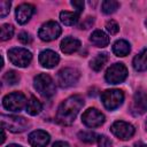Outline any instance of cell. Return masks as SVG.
Instances as JSON below:
<instances>
[{
    "instance_id": "obj_26",
    "label": "cell",
    "mask_w": 147,
    "mask_h": 147,
    "mask_svg": "<svg viewBox=\"0 0 147 147\" xmlns=\"http://www.w3.org/2000/svg\"><path fill=\"white\" fill-rule=\"evenodd\" d=\"M14 34V28L10 24H3L1 26V40H8Z\"/></svg>"
},
{
    "instance_id": "obj_36",
    "label": "cell",
    "mask_w": 147,
    "mask_h": 147,
    "mask_svg": "<svg viewBox=\"0 0 147 147\" xmlns=\"http://www.w3.org/2000/svg\"><path fill=\"white\" fill-rule=\"evenodd\" d=\"M146 129H147V119H146Z\"/></svg>"
},
{
    "instance_id": "obj_7",
    "label": "cell",
    "mask_w": 147,
    "mask_h": 147,
    "mask_svg": "<svg viewBox=\"0 0 147 147\" xmlns=\"http://www.w3.org/2000/svg\"><path fill=\"white\" fill-rule=\"evenodd\" d=\"M26 103V98L21 92H13L2 99V106L9 111H20Z\"/></svg>"
},
{
    "instance_id": "obj_35",
    "label": "cell",
    "mask_w": 147,
    "mask_h": 147,
    "mask_svg": "<svg viewBox=\"0 0 147 147\" xmlns=\"http://www.w3.org/2000/svg\"><path fill=\"white\" fill-rule=\"evenodd\" d=\"M7 147H22V146H20V145H16V144H10V145H8Z\"/></svg>"
},
{
    "instance_id": "obj_29",
    "label": "cell",
    "mask_w": 147,
    "mask_h": 147,
    "mask_svg": "<svg viewBox=\"0 0 147 147\" xmlns=\"http://www.w3.org/2000/svg\"><path fill=\"white\" fill-rule=\"evenodd\" d=\"M98 144H99V147H111L113 146L110 139L107 138L106 136H99L98 137Z\"/></svg>"
},
{
    "instance_id": "obj_5",
    "label": "cell",
    "mask_w": 147,
    "mask_h": 147,
    "mask_svg": "<svg viewBox=\"0 0 147 147\" xmlns=\"http://www.w3.org/2000/svg\"><path fill=\"white\" fill-rule=\"evenodd\" d=\"M124 100V94L121 90H107L101 94V101L108 110L118 108Z\"/></svg>"
},
{
    "instance_id": "obj_25",
    "label": "cell",
    "mask_w": 147,
    "mask_h": 147,
    "mask_svg": "<svg viewBox=\"0 0 147 147\" xmlns=\"http://www.w3.org/2000/svg\"><path fill=\"white\" fill-rule=\"evenodd\" d=\"M18 80H20V76L14 70H9L3 75V82L8 85H15Z\"/></svg>"
},
{
    "instance_id": "obj_4",
    "label": "cell",
    "mask_w": 147,
    "mask_h": 147,
    "mask_svg": "<svg viewBox=\"0 0 147 147\" xmlns=\"http://www.w3.org/2000/svg\"><path fill=\"white\" fill-rule=\"evenodd\" d=\"M8 57L14 65L20 67V68H24V67H28L30 64V62L32 60V54H31V52H29L25 48L15 47V48L9 49Z\"/></svg>"
},
{
    "instance_id": "obj_18",
    "label": "cell",
    "mask_w": 147,
    "mask_h": 147,
    "mask_svg": "<svg viewBox=\"0 0 147 147\" xmlns=\"http://www.w3.org/2000/svg\"><path fill=\"white\" fill-rule=\"evenodd\" d=\"M130 44L123 39L117 40L114 45H113V52L115 55L117 56H126L130 53Z\"/></svg>"
},
{
    "instance_id": "obj_16",
    "label": "cell",
    "mask_w": 147,
    "mask_h": 147,
    "mask_svg": "<svg viewBox=\"0 0 147 147\" xmlns=\"http://www.w3.org/2000/svg\"><path fill=\"white\" fill-rule=\"evenodd\" d=\"M80 47V41L72 37H67L61 41V51L65 54H71Z\"/></svg>"
},
{
    "instance_id": "obj_2",
    "label": "cell",
    "mask_w": 147,
    "mask_h": 147,
    "mask_svg": "<svg viewBox=\"0 0 147 147\" xmlns=\"http://www.w3.org/2000/svg\"><path fill=\"white\" fill-rule=\"evenodd\" d=\"M33 86L39 92V94L46 98H49L55 93V84L47 74H39L36 76L33 79Z\"/></svg>"
},
{
    "instance_id": "obj_20",
    "label": "cell",
    "mask_w": 147,
    "mask_h": 147,
    "mask_svg": "<svg viewBox=\"0 0 147 147\" xmlns=\"http://www.w3.org/2000/svg\"><path fill=\"white\" fill-rule=\"evenodd\" d=\"M25 109H26V113H28L29 115H31V116H36V115H38V114L41 111L42 106H41L40 101H39L37 98L31 96L30 100H29L28 103H26Z\"/></svg>"
},
{
    "instance_id": "obj_24",
    "label": "cell",
    "mask_w": 147,
    "mask_h": 147,
    "mask_svg": "<svg viewBox=\"0 0 147 147\" xmlns=\"http://www.w3.org/2000/svg\"><path fill=\"white\" fill-rule=\"evenodd\" d=\"M78 138L86 144H93L95 140H98L96 134L92 131H82L78 133Z\"/></svg>"
},
{
    "instance_id": "obj_33",
    "label": "cell",
    "mask_w": 147,
    "mask_h": 147,
    "mask_svg": "<svg viewBox=\"0 0 147 147\" xmlns=\"http://www.w3.org/2000/svg\"><path fill=\"white\" fill-rule=\"evenodd\" d=\"M53 147H69V144L65 141H56L53 144Z\"/></svg>"
},
{
    "instance_id": "obj_21",
    "label": "cell",
    "mask_w": 147,
    "mask_h": 147,
    "mask_svg": "<svg viewBox=\"0 0 147 147\" xmlns=\"http://www.w3.org/2000/svg\"><path fill=\"white\" fill-rule=\"evenodd\" d=\"M60 20L64 25H68V26L75 25L78 21V13H71V11L63 10L60 13Z\"/></svg>"
},
{
    "instance_id": "obj_6",
    "label": "cell",
    "mask_w": 147,
    "mask_h": 147,
    "mask_svg": "<svg viewBox=\"0 0 147 147\" xmlns=\"http://www.w3.org/2000/svg\"><path fill=\"white\" fill-rule=\"evenodd\" d=\"M127 77V69L123 63H115L108 68L105 78L109 84H119Z\"/></svg>"
},
{
    "instance_id": "obj_34",
    "label": "cell",
    "mask_w": 147,
    "mask_h": 147,
    "mask_svg": "<svg viewBox=\"0 0 147 147\" xmlns=\"http://www.w3.org/2000/svg\"><path fill=\"white\" fill-rule=\"evenodd\" d=\"M136 147H147V145L141 144V142H138V144H136Z\"/></svg>"
},
{
    "instance_id": "obj_22",
    "label": "cell",
    "mask_w": 147,
    "mask_h": 147,
    "mask_svg": "<svg viewBox=\"0 0 147 147\" xmlns=\"http://www.w3.org/2000/svg\"><path fill=\"white\" fill-rule=\"evenodd\" d=\"M107 61H108L107 54H106V53H101V54H98L96 56H94V57L91 60L90 65H91V68H92L93 70L99 71V70H101V69L103 68V65L107 63Z\"/></svg>"
},
{
    "instance_id": "obj_1",
    "label": "cell",
    "mask_w": 147,
    "mask_h": 147,
    "mask_svg": "<svg viewBox=\"0 0 147 147\" xmlns=\"http://www.w3.org/2000/svg\"><path fill=\"white\" fill-rule=\"evenodd\" d=\"M84 106V99L80 95H72L65 99L59 107L56 121L62 125H70L75 121L80 108Z\"/></svg>"
},
{
    "instance_id": "obj_3",
    "label": "cell",
    "mask_w": 147,
    "mask_h": 147,
    "mask_svg": "<svg viewBox=\"0 0 147 147\" xmlns=\"http://www.w3.org/2000/svg\"><path fill=\"white\" fill-rule=\"evenodd\" d=\"M1 122L3 129H7L10 132L20 133L25 131L29 127V122L24 117L21 116H9V115H2Z\"/></svg>"
},
{
    "instance_id": "obj_27",
    "label": "cell",
    "mask_w": 147,
    "mask_h": 147,
    "mask_svg": "<svg viewBox=\"0 0 147 147\" xmlns=\"http://www.w3.org/2000/svg\"><path fill=\"white\" fill-rule=\"evenodd\" d=\"M106 29H107V31H108L110 34H116V33L119 31L118 24H117L115 21H113V20H110V21H108V22L106 23Z\"/></svg>"
},
{
    "instance_id": "obj_12",
    "label": "cell",
    "mask_w": 147,
    "mask_h": 147,
    "mask_svg": "<svg viewBox=\"0 0 147 147\" xmlns=\"http://www.w3.org/2000/svg\"><path fill=\"white\" fill-rule=\"evenodd\" d=\"M132 110L136 115H141L147 111V92L139 90L134 93Z\"/></svg>"
},
{
    "instance_id": "obj_13",
    "label": "cell",
    "mask_w": 147,
    "mask_h": 147,
    "mask_svg": "<svg viewBox=\"0 0 147 147\" xmlns=\"http://www.w3.org/2000/svg\"><path fill=\"white\" fill-rule=\"evenodd\" d=\"M49 140V134L42 130H36L29 134V142L32 147H46Z\"/></svg>"
},
{
    "instance_id": "obj_31",
    "label": "cell",
    "mask_w": 147,
    "mask_h": 147,
    "mask_svg": "<svg viewBox=\"0 0 147 147\" xmlns=\"http://www.w3.org/2000/svg\"><path fill=\"white\" fill-rule=\"evenodd\" d=\"M71 5L76 8V13H82L83 9H84V1H80V0H74L71 1Z\"/></svg>"
},
{
    "instance_id": "obj_8",
    "label": "cell",
    "mask_w": 147,
    "mask_h": 147,
    "mask_svg": "<svg viewBox=\"0 0 147 147\" xmlns=\"http://www.w3.org/2000/svg\"><path fill=\"white\" fill-rule=\"evenodd\" d=\"M61 32L62 30L59 23L54 21H49L41 25V28L38 31V36L44 41H52V40H55L57 37H60Z\"/></svg>"
},
{
    "instance_id": "obj_23",
    "label": "cell",
    "mask_w": 147,
    "mask_h": 147,
    "mask_svg": "<svg viewBox=\"0 0 147 147\" xmlns=\"http://www.w3.org/2000/svg\"><path fill=\"white\" fill-rule=\"evenodd\" d=\"M119 7V3L115 0H105L101 3V9L105 14H113Z\"/></svg>"
},
{
    "instance_id": "obj_19",
    "label": "cell",
    "mask_w": 147,
    "mask_h": 147,
    "mask_svg": "<svg viewBox=\"0 0 147 147\" xmlns=\"http://www.w3.org/2000/svg\"><path fill=\"white\" fill-rule=\"evenodd\" d=\"M133 68L137 71L147 70V49H144L133 59Z\"/></svg>"
},
{
    "instance_id": "obj_37",
    "label": "cell",
    "mask_w": 147,
    "mask_h": 147,
    "mask_svg": "<svg viewBox=\"0 0 147 147\" xmlns=\"http://www.w3.org/2000/svg\"><path fill=\"white\" fill-rule=\"evenodd\" d=\"M146 25H147V20H146Z\"/></svg>"
},
{
    "instance_id": "obj_28",
    "label": "cell",
    "mask_w": 147,
    "mask_h": 147,
    "mask_svg": "<svg viewBox=\"0 0 147 147\" xmlns=\"http://www.w3.org/2000/svg\"><path fill=\"white\" fill-rule=\"evenodd\" d=\"M10 6H11V3L9 1H6V0L0 1V16L1 17H5L9 13Z\"/></svg>"
},
{
    "instance_id": "obj_14",
    "label": "cell",
    "mask_w": 147,
    "mask_h": 147,
    "mask_svg": "<svg viewBox=\"0 0 147 147\" xmlns=\"http://www.w3.org/2000/svg\"><path fill=\"white\" fill-rule=\"evenodd\" d=\"M59 61H60V57L54 51L46 49L39 54V63L44 68H47V69L54 68L55 65H57Z\"/></svg>"
},
{
    "instance_id": "obj_17",
    "label": "cell",
    "mask_w": 147,
    "mask_h": 147,
    "mask_svg": "<svg viewBox=\"0 0 147 147\" xmlns=\"http://www.w3.org/2000/svg\"><path fill=\"white\" fill-rule=\"evenodd\" d=\"M90 40L96 47H106L109 44V37L103 31H101V30H95L91 34Z\"/></svg>"
},
{
    "instance_id": "obj_15",
    "label": "cell",
    "mask_w": 147,
    "mask_h": 147,
    "mask_svg": "<svg viewBox=\"0 0 147 147\" xmlns=\"http://www.w3.org/2000/svg\"><path fill=\"white\" fill-rule=\"evenodd\" d=\"M34 13V7L30 3H22L16 8L15 15L18 24H25Z\"/></svg>"
},
{
    "instance_id": "obj_32",
    "label": "cell",
    "mask_w": 147,
    "mask_h": 147,
    "mask_svg": "<svg viewBox=\"0 0 147 147\" xmlns=\"http://www.w3.org/2000/svg\"><path fill=\"white\" fill-rule=\"evenodd\" d=\"M93 24V17H87L84 23L80 24V29H88Z\"/></svg>"
},
{
    "instance_id": "obj_11",
    "label": "cell",
    "mask_w": 147,
    "mask_h": 147,
    "mask_svg": "<svg viewBox=\"0 0 147 147\" xmlns=\"http://www.w3.org/2000/svg\"><path fill=\"white\" fill-rule=\"evenodd\" d=\"M110 130H111L113 134L115 137H117L118 139H121V140H127L134 134V127L131 124H129L126 122H123V121L115 122L111 125Z\"/></svg>"
},
{
    "instance_id": "obj_9",
    "label": "cell",
    "mask_w": 147,
    "mask_h": 147,
    "mask_svg": "<svg viewBox=\"0 0 147 147\" xmlns=\"http://www.w3.org/2000/svg\"><path fill=\"white\" fill-rule=\"evenodd\" d=\"M79 79L78 70L74 68H64L57 74V83L61 87H70L75 85Z\"/></svg>"
},
{
    "instance_id": "obj_30",
    "label": "cell",
    "mask_w": 147,
    "mask_h": 147,
    "mask_svg": "<svg viewBox=\"0 0 147 147\" xmlns=\"http://www.w3.org/2000/svg\"><path fill=\"white\" fill-rule=\"evenodd\" d=\"M18 40H20L22 44H24V45L30 44V42L32 41V39H31V37H30V34H29L28 32H21V33L18 34Z\"/></svg>"
},
{
    "instance_id": "obj_10",
    "label": "cell",
    "mask_w": 147,
    "mask_h": 147,
    "mask_svg": "<svg viewBox=\"0 0 147 147\" xmlns=\"http://www.w3.org/2000/svg\"><path fill=\"white\" fill-rule=\"evenodd\" d=\"M82 122L88 127H98L105 123V115L95 108H88L82 115Z\"/></svg>"
}]
</instances>
